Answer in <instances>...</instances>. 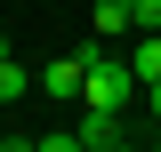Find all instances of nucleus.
<instances>
[{
  "mask_svg": "<svg viewBox=\"0 0 161 152\" xmlns=\"http://www.w3.org/2000/svg\"><path fill=\"white\" fill-rule=\"evenodd\" d=\"M137 72H129V56H113L105 40H89V88H80V104H105V112H129L137 104Z\"/></svg>",
  "mask_w": 161,
  "mask_h": 152,
  "instance_id": "nucleus-1",
  "label": "nucleus"
},
{
  "mask_svg": "<svg viewBox=\"0 0 161 152\" xmlns=\"http://www.w3.org/2000/svg\"><path fill=\"white\" fill-rule=\"evenodd\" d=\"M40 96H57V104H80V88H89V48H73V56H48L32 72Z\"/></svg>",
  "mask_w": 161,
  "mask_h": 152,
  "instance_id": "nucleus-2",
  "label": "nucleus"
},
{
  "mask_svg": "<svg viewBox=\"0 0 161 152\" xmlns=\"http://www.w3.org/2000/svg\"><path fill=\"white\" fill-rule=\"evenodd\" d=\"M80 144H89V152H113L121 144V136H129V112H105V104H89V120H80Z\"/></svg>",
  "mask_w": 161,
  "mask_h": 152,
  "instance_id": "nucleus-3",
  "label": "nucleus"
},
{
  "mask_svg": "<svg viewBox=\"0 0 161 152\" xmlns=\"http://www.w3.org/2000/svg\"><path fill=\"white\" fill-rule=\"evenodd\" d=\"M89 24H97V40H121V32H137V24H129V0H97V8H89Z\"/></svg>",
  "mask_w": 161,
  "mask_h": 152,
  "instance_id": "nucleus-4",
  "label": "nucleus"
},
{
  "mask_svg": "<svg viewBox=\"0 0 161 152\" xmlns=\"http://www.w3.org/2000/svg\"><path fill=\"white\" fill-rule=\"evenodd\" d=\"M129 72H137V88H145V80H161V32H137V48H129Z\"/></svg>",
  "mask_w": 161,
  "mask_h": 152,
  "instance_id": "nucleus-5",
  "label": "nucleus"
},
{
  "mask_svg": "<svg viewBox=\"0 0 161 152\" xmlns=\"http://www.w3.org/2000/svg\"><path fill=\"white\" fill-rule=\"evenodd\" d=\"M129 24L137 32H161V0H129Z\"/></svg>",
  "mask_w": 161,
  "mask_h": 152,
  "instance_id": "nucleus-6",
  "label": "nucleus"
},
{
  "mask_svg": "<svg viewBox=\"0 0 161 152\" xmlns=\"http://www.w3.org/2000/svg\"><path fill=\"white\" fill-rule=\"evenodd\" d=\"M145 120L161 128V80H145Z\"/></svg>",
  "mask_w": 161,
  "mask_h": 152,
  "instance_id": "nucleus-7",
  "label": "nucleus"
},
{
  "mask_svg": "<svg viewBox=\"0 0 161 152\" xmlns=\"http://www.w3.org/2000/svg\"><path fill=\"white\" fill-rule=\"evenodd\" d=\"M8 144H16V128H0V152H8Z\"/></svg>",
  "mask_w": 161,
  "mask_h": 152,
  "instance_id": "nucleus-8",
  "label": "nucleus"
}]
</instances>
